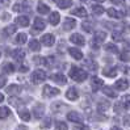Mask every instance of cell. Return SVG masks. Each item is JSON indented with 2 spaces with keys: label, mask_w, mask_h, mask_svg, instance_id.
I'll return each instance as SVG.
<instances>
[{
  "label": "cell",
  "mask_w": 130,
  "mask_h": 130,
  "mask_svg": "<svg viewBox=\"0 0 130 130\" xmlns=\"http://www.w3.org/2000/svg\"><path fill=\"white\" fill-rule=\"evenodd\" d=\"M124 125L130 126V114H127V116H125V117H124Z\"/></svg>",
  "instance_id": "f6af8a7d"
},
{
  "label": "cell",
  "mask_w": 130,
  "mask_h": 130,
  "mask_svg": "<svg viewBox=\"0 0 130 130\" xmlns=\"http://www.w3.org/2000/svg\"><path fill=\"white\" fill-rule=\"evenodd\" d=\"M49 21L51 25H57L58 22L60 21V14L58 12H51L50 13V17H49Z\"/></svg>",
  "instance_id": "e0dca14e"
},
{
  "label": "cell",
  "mask_w": 130,
  "mask_h": 130,
  "mask_svg": "<svg viewBox=\"0 0 130 130\" xmlns=\"http://www.w3.org/2000/svg\"><path fill=\"white\" fill-rule=\"evenodd\" d=\"M19 117L22 121H29L30 120V113L26 109H21V110H19Z\"/></svg>",
  "instance_id": "4316f807"
},
{
  "label": "cell",
  "mask_w": 130,
  "mask_h": 130,
  "mask_svg": "<svg viewBox=\"0 0 130 130\" xmlns=\"http://www.w3.org/2000/svg\"><path fill=\"white\" fill-rule=\"evenodd\" d=\"M103 74L105 76H108V78H114L117 75V68L116 67H106L103 70Z\"/></svg>",
  "instance_id": "7c38bea8"
},
{
  "label": "cell",
  "mask_w": 130,
  "mask_h": 130,
  "mask_svg": "<svg viewBox=\"0 0 130 130\" xmlns=\"http://www.w3.org/2000/svg\"><path fill=\"white\" fill-rule=\"evenodd\" d=\"M9 114H11V110L8 106H0V120L8 118Z\"/></svg>",
  "instance_id": "603a6c76"
},
{
  "label": "cell",
  "mask_w": 130,
  "mask_h": 130,
  "mask_svg": "<svg viewBox=\"0 0 130 130\" xmlns=\"http://www.w3.org/2000/svg\"><path fill=\"white\" fill-rule=\"evenodd\" d=\"M29 49L32 50V51H40V50H41V43H40V41L30 40V41H29Z\"/></svg>",
  "instance_id": "ffe728a7"
},
{
  "label": "cell",
  "mask_w": 130,
  "mask_h": 130,
  "mask_svg": "<svg viewBox=\"0 0 130 130\" xmlns=\"http://www.w3.org/2000/svg\"><path fill=\"white\" fill-rule=\"evenodd\" d=\"M82 28L86 30V32L89 33V32H92V30H93V24L91 21H86V22H83V24H82Z\"/></svg>",
  "instance_id": "836d02e7"
},
{
  "label": "cell",
  "mask_w": 130,
  "mask_h": 130,
  "mask_svg": "<svg viewBox=\"0 0 130 130\" xmlns=\"http://www.w3.org/2000/svg\"><path fill=\"white\" fill-rule=\"evenodd\" d=\"M74 130H88V127H87V126H84V125H82V126H76Z\"/></svg>",
  "instance_id": "681fc988"
},
{
  "label": "cell",
  "mask_w": 130,
  "mask_h": 130,
  "mask_svg": "<svg viewBox=\"0 0 130 130\" xmlns=\"http://www.w3.org/2000/svg\"><path fill=\"white\" fill-rule=\"evenodd\" d=\"M103 93L106 95L108 97H112V99L117 97V93L114 92V89H113L112 87H104V88H103Z\"/></svg>",
  "instance_id": "d4e9b609"
},
{
  "label": "cell",
  "mask_w": 130,
  "mask_h": 130,
  "mask_svg": "<svg viewBox=\"0 0 130 130\" xmlns=\"http://www.w3.org/2000/svg\"><path fill=\"white\" fill-rule=\"evenodd\" d=\"M76 26V21L74 19H66L64 24H63V29L64 30H71Z\"/></svg>",
  "instance_id": "ac0fdd59"
},
{
  "label": "cell",
  "mask_w": 130,
  "mask_h": 130,
  "mask_svg": "<svg viewBox=\"0 0 130 130\" xmlns=\"http://www.w3.org/2000/svg\"><path fill=\"white\" fill-rule=\"evenodd\" d=\"M67 120L71 121V122H75V124H82L83 122L82 114L78 113V112H68L67 113Z\"/></svg>",
  "instance_id": "5b68a950"
},
{
  "label": "cell",
  "mask_w": 130,
  "mask_h": 130,
  "mask_svg": "<svg viewBox=\"0 0 130 130\" xmlns=\"http://www.w3.org/2000/svg\"><path fill=\"white\" fill-rule=\"evenodd\" d=\"M110 130H122V129H121V127H118V126H113Z\"/></svg>",
  "instance_id": "816d5d0a"
},
{
  "label": "cell",
  "mask_w": 130,
  "mask_h": 130,
  "mask_svg": "<svg viewBox=\"0 0 130 130\" xmlns=\"http://www.w3.org/2000/svg\"><path fill=\"white\" fill-rule=\"evenodd\" d=\"M91 86H92V89H93V91H97L99 88L103 87V80L99 79V78H96V76H93L92 80H91Z\"/></svg>",
  "instance_id": "2e32d148"
},
{
  "label": "cell",
  "mask_w": 130,
  "mask_h": 130,
  "mask_svg": "<svg viewBox=\"0 0 130 130\" xmlns=\"http://www.w3.org/2000/svg\"><path fill=\"white\" fill-rule=\"evenodd\" d=\"M3 100H4V96H3V95H2V93H0V103H2V101H3Z\"/></svg>",
  "instance_id": "db71d44e"
},
{
  "label": "cell",
  "mask_w": 130,
  "mask_h": 130,
  "mask_svg": "<svg viewBox=\"0 0 130 130\" xmlns=\"http://www.w3.org/2000/svg\"><path fill=\"white\" fill-rule=\"evenodd\" d=\"M16 43H19V45H22V43H25L26 42V34L25 33H19L17 36H16Z\"/></svg>",
  "instance_id": "1f68e13d"
},
{
  "label": "cell",
  "mask_w": 130,
  "mask_h": 130,
  "mask_svg": "<svg viewBox=\"0 0 130 130\" xmlns=\"http://www.w3.org/2000/svg\"><path fill=\"white\" fill-rule=\"evenodd\" d=\"M33 60H34L36 64H45V63H46V60H45L43 57H34Z\"/></svg>",
  "instance_id": "60d3db41"
},
{
  "label": "cell",
  "mask_w": 130,
  "mask_h": 130,
  "mask_svg": "<svg viewBox=\"0 0 130 130\" xmlns=\"http://www.w3.org/2000/svg\"><path fill=\"white\" fill-rule=\"evenodd\" d=\"M71 13L74 14V16H78V17H87V11H86V8H83V7L75 8Z\"/></svg>",
  "instance_id": "d6986e66"
},
{
  "label": "cell",
  "mask_w": 130,
  "mask_h": 130,
  "mask_svg": "<svg viewBox=\"0 0 130 130\" xmlns=\"http://www.w3.org/2000/svg\"><path fill=\"white\" fill-rule=\"evenodd\" d=\"M0 2H3L4 4H8V3H9V0H0Z\"/></svg>",
  "instance_id": "f5cc1de1"
},
{
  "label": "cell",
  "mask_w": 130,
  "mask_h": 130,
  "mask_svg": "<svg viewBox=\"0 0 130 130\" xmlns=\"http://www.w3.org/2000/svg\"><path fill=\"white\" fill-rule=\"evenodd\" d=\"M50 125H51V120H50V118H46V120H45V122H43V126L47 127V126H50Z\"/></svg>",
  "instance_id": "c3c4849f"
},
{
  "label": "cell",
  "mask_w": 130,
  "mask_h": 130,
  "mask_svg": "<svg viewBox=\"0 0 130 130\" xmlns=\"http://www.w3.org/2000/svg\"><path fill=\"white\" fill-rule=\"evenodd\" d=\"M95 2H97V3H104L105 0H95Z\"/></svg>",
  "instance_id": "9f6ffc18"
},
{
  "label": "cell",
  "mask_w": 130,
  "mask_h": 130,
  "mask_svg": "<svg viewBox=\"0 0 130 130\" xmlns=\"http://www.w3.org/2000/svg\"><path fill=\"white\" fill-rule=\"evenodd\" d=\"M8 103L11 105H13V106H16V108H19V106L22 105V101L20 100V99H17V97H9L8 99Z\"/></svg>",
  "instance_id": "4dcf8cb0"
},
{
  "label": "cell",
  "mask_w": 130,
  "mask_h": 130,
  "mask_svg": "<svg viewBox=\"0 0 130 130\" xmlns=\"http://www.w3.org/2000/svg\"><path fill=\"white\" fill-rule=\"evenodd\" d=\"M124 108H125V106H124V104H122V103H117L116 105H114V110H116V112H121Z\"/></svg>",
  "instance_id": "7bdbcfd3"
},
{
  "label": "cell",
  "mask_w": 130,
  "mask_h": 130,
  "mask_svg": "<svg viewBox=\"0 0 130 130\" xmlns=\"http://www.w3.org/2000/svg\"><path fill=\"white\" fill-rule=\"evenodd\" d=\"M66 97L68 99V100H76V99L79 97V92H78V89H76L75 87H71V88H68L67 89V92H66Z\"/></svg>",
  "instance_id": "9c48e42d"
},
{
  "label": "cell",
  "mask_w": 130,
  "mask_h": 130,
  "mask_svg": "<svg viewBox=\"0 0 130 130\" xmlns=\"http://www.w3.org/2000/svg\"><path fill=\"white\" fill-rule=\"evenodd\" d=\"M63 108V104H60V103H54L53 104V110L54 112H58L59 109H62Z\"/></svg>",
  "instance_id": "b9f144b4"
},
{
  "label": "cell",
  "mask_w": 130,
  "mask_h": 130,
  "mask_svg": "<svg viewBox=\"0 0 130 130\" xmlns=\"http://www.w3.org/2000/svg\"><path fill=\"white\" fill-rule=\"evenodd\" d=\"M114 87H116L118 91H125V89H127V87H129V82H127L126 79H120V80L116 82Z\"/></svg>",
  "instance_id": "8fae6325"
},
{
  "label": "cell",
  "mask_w": 130,
  "mask_h": 130,
  "mask_svg": "<svg viewBox=\"0 0 130 130\" xmlns=\"http://www.w3.org/2000/svg\"><path fill=\"white\" fill-rule=\"evenodd\" d=\"M2 70H3L4 72H7V74H12V72L14 71V67H13V64H12V63L5 62V63L2 66Z\"/></svg>",
  "instance_id": "f1b7e54d"
},
{
  "label": "cell",
  "mask_w": 130,
  "mask_h": 130,
  "mask_svg": "<svg viewBox=\"0 0 130 130\" xmlns=\"http://www.w3.org/2000/svg\"><path fill=\"white\" fill-rule=\"evenodd\" d=\"M45 79H46V72H45L43 70H36V71H33V74H32V82L34 84L41 83Z\"/></svg>",
  "instance_id": "3957f363"
},
{
  "label": "cell",
  "mask_w": 130,
  "mask_h": 130,
  "mask_svg": "<svg viewBox=\"0 0 130 130\" xmlns=\"http://www.w3.org/2000/svg\"><path fill=\"white\" fill-rule=\"evenodd\" d=\"M106 13L109 14V17H113V19H120V17H122V14H124V13L117 12L116 9H113V8H109L108 11H106Z\"/></svg>",
  "instance_id": "f546056e"
},
{
  "label": "cell",
  "mask_w": 130,
  "mask_h": 130,
  "mask_svg": "<svg viewBox=\"0 0 130 130\" xmlns=\"http://www.w3.org/2000/svg\"><path fill=\"white\" fill-rule=\"evenodd\" d=\"M125 49H126V51H127V50L130 51V40H129L127 42H125Z\"/></svg>",
  "instance_id": "f907efd6"
},
{
  "label": "cell",
  "mask_w": 130,
  "mask_h": 130,
  "mask_svg": "<svg viewBox=\"0 0 130 130\" xmlns=\"http://www.w3.org/2000/svg\"><path fill=\"white\" fill-rule=\"evenodd\" d=\"M5 82H7L5 76H4L3 74H0V88H3V87L5 86Z\"/></svg>",
  "instance_id": "ee69618b"
},
{
  "label": "cell",
  "mask_w": 130,
  "mask_h": 130,
  "mask_svg": "<svg viewBox=\"0 0 130 130\" xmlns=\"http://www.w3.org/2000/svg\"><path fill=\"white\" fill-rule=\"evenodd\" d=\"M70 40H71V42H72V43L79 45V46H83V45L86 43V40H84V37H83L82 34H79V33L72 34V36L70 37Z\"/></svg>",
  "instance_id": "ba28073f"
},
{
  "label": "cell",
  "mask_w": 130,
  "mask_h": 130,
  "mask_svg": "<svg viewBox=\"0 0 130 130\" xmlns=\"http://www.w3.org/2000/svg\"><path fill=\"white\" fill-rule=\"evenodd\" d=\"M37 11H38V13H41V14H46V13L50 12V8H49V5L43 4V3H38Z\"/></svg>",
  "instance_id": "cb8c5ba5"
},
{
  "label": "cell",
  "mask_w": 130,
  "mask_h": 130,
  "mask_svg": "<svg viewBox=\"0 0 130 130\" xmlns=\"http://www.w3.org/2000/svg\"><path fill=\"white\" fill-rule=\"evenodd\" d=\"M68 53H70V55H71L74 59H76V60L83 59V53H82V50H79V49L70 47V49H68Z\"/></svg>",
  "instance_id": "30bf717a"
},
{
  "label": "cell",
  "mask_w": 130,
  "mask_h": 130,
  "mask_svg": "<svg viewBox=\"0 0 130 130\" xmlns=\"http://www.w3.org/2000/svg\"><path fill=\"white\" fill-rule=\"evenodd\" d=\"M51 79L54 80L55 83H58V84H60V86H63V84H66V76L63 75V74H55V75H53L51 76Z\"/></svg>",
  "instance_id": "9a60e30c"
},
{
  "label": "cell",
  "mask_w": 130,
  "mask_h": 130,
  "mask_svg": "<svg viewBox=\"0 0 130 130\" xmlns=\"http://www.w3.org/2000/svg\"><path fill=\"white\" fill-rule=\"evenodd\" d=\"M68 75H70V78L72 80L78 82V83H82V82H84V80L88 78L87 71L82 70V68H79V67H75V66L71 67V70H70V72H68Z\"/></svg>",
  "instance_id": "6da1fadb"
},
{
  "label": "cell",
  "mask_w": 130,
  "mask_h": 130,
  "mask_svg": "<svg viewBox=\"0 0 130 130\" xmlns=\"http://www.w3.org/2000/svg\"><path fill=\"white\" fill-rule=\"evenodd\" d=\"M105 50L108 53H113V54H117V53H118L117 46H116V45H113V43H106L105 45Z\"/></svg>",
  "instance_id": "d6a6232c"
},
{
  "label": "cell",
  "mask_w": 130,
  "mask_h": 130,
  "mask_svg": "<svg viewBox=\"0 0 130 130\" xmlns=\"http://www.w3.org/2000/svg\"><path fill=\"white\" fill-rule=\"evenodd\" d=\"M16 24L20 26H28L29 25V19L26 16H19L16 19Z\"/></svg>",
  "instance_id": "484cf974"
},
{
  "label": "cell",
  "mask_w": 130,
  "mask_h": 130,
  "mask_svg": "<svg viewBox=\"0 0 130 130\" xmlns=\"http://www.w3.org/2000/svg\"><path fill=\"white\" fill-rule=\"evenodd\" d=\"M112 40L116 41V42H121L122 40H124V36H122L121 32H113L112 33Z\"/></svg>",
  "instance_id": "e575fe53"
},
{
  "label": "cell",
  "mask_w": 130,
  "mask_h": 130,
  "mask_svg": "<svg viewBox=\"0 0 130 130\" xmlns=\"http://www.w3.org/2000/svg\"><path fill=\"white\" fill-rule=\"evenodd\" d=\"M14 32H16V25H8L5 29H4V33L5 34H8V36H11V34H13Z\"/></svg>",
  "instance_id": "8d00e7d4"
},
{
  "label": "cell",
  "mask_w": 130,
  "mask_h": 130,
  "mask_svg": "<svg viewBox=\"0 0 130 130\" xmlns=\"http://www.w3.org/2000/svg\"><path fill=\"white\" fill-rule=\"evenodd\" d=\"M12 57L16 59V60H22V59L25 58V51L22 50V49H16V50L12 51Z\"/></svg>",
  "instance_id": "4fadbf2b"
},
{
  "label": "cell",
  "mask_w": 130,
  "mask_h": 130,
  "mask_svg": "<svg viewBox=\"0 0 130 130\" xmlns=\"http://www.w3.org/2000/svg\"><path fill=\"white\" fill-rule=\"evenodd\" d=\"M19 127H20V129H17V130H26L25 126H19Z\"/></svg>",
  "instance_id": "11a10c76"
},
{
  "label": "cell",
  "mask_w": 130,
  "mask_h": 130,
  "mask_svg": "<svg viewBox=\"0 0 130 130\" xmlns=\"http://www.w3.org/2000/svg\"><path fill=\"white\" fill-rule=\"evenodd\" d=\"M58 7L60 9H67V8H70L71 4H72V0H58Z\"/></svg>",
  "instance_id": "7402d4cb"
},
{
  "label": "cell",
  "mask_w": 130,
  "mask_h": 130,
  "mask_svg": "<svg viewBox=\"0 0 130 130\" xmlns=\"http://www.w3.org/2000/svg\"><path fill=\"white\" fill-rule=\"evenodd\" d=\"M34 29H37V30H43L45 29V21L42 20V19H36L34 20Z\"/></svg>",
  "instance_id": "83f0119b"
},
{
  "label": "cell",
  "mask_w": 130,
  "mask_h": 130,
  "mask_svg": "<svg viewBox=\"0 0 130 130\" xmlns=\"http://www.w3.org/2000/svg\"><path fill=\"white\" fill-rule=\"evenodd\" d=\"M41 42L45 45V46L50 47V46H53V45L55 43V37H54V34H50V33H47V34L42 36V38H41Z\"/></svg>",
  "instance_id": "8992f818"
},
{
  "label": "cell",
  "mask_w": 130,
  "mask_h": 130,
  "mask_svg": "<svg viewBox=\"0 0 130 130\" xmlns=\"http://www.w3.org/2000/svg\"><path fill=\"white\" fill-rule=\"evenodd\" d=\"M112 3L116 4V5H124L125 4V0H112Z\"/></svg>",
  "instance_id": "bcb514c9"
},
{
  "label": "cell",
  "mask_w": 130,
  "mask_h": 130,
  "mask_svg": "<svg viewBox=\"0 0 130 130\" xmlns=\"http://www.w3.org/2000/svg\"><path fill=\"white\" fill-rule=\"evenodd\" d=\"M109 106H110V104H109V101H106V100H100L97 103V110L99 112H105V110H108L109 109Z\"/></svg>",
  "instance_id": "5bb4252c"
},
{
  "label": "cell",
  "mask_w": 130,
  "mask_h": 130,
  "mask_svg": "<svg viewBox=\"0 0 130 130\" xmlns=\"http://www.w3.org/2000/svg\"><path fill=\"white\" fill-rule=\"evenodd\" d=\"M7 92L11 93V95L20 93V92H21V87L17 86V84H12V86H8V88H7Z\"/></svg>",
  "instance_id": "44dd1931"
},
{
  "label": "cell",
  "mask_w": 130,
  "mask_h": 130,
  "mask_svg": "<svg viewBox=\"0 0 130 130\" xmlns=\"http://www.w3.org/2000/svg\"><path fill=\"white\" fill-rule=\"evenodd\" d=\"M43 113H45V105L43 104H37L34 105V108H33V114H34V117L36 118H42L43 117Z\"/></svg>",
  "instance_id": "52a82bcc"
},
{
  "label": "cell",
  "mask_w": 130,
  "mask_h": 130,
  "mask_svg": "<svg viewBox=\"0 0 130 130\" xmlns=\"http://www.w3.org/2000/svg\"><path fill=\"white\" fill-rule=\"evenodd\" d=\"M55 129H57V130H68V129H67V125L64 124L63 121L55 122Z\"/></svg>",
  "instance_id": "ab89813d"
},
{
  "label": "cell",
  "mask_w": 130,
  "mask_h": 130,
  "mask_svg": "<svg viewBox=\"0 0 130 130\" xmlns=\"http://www.w3.org/2000/svg\"><path fill=\"white\" fill-rule=\"evenodd\" d=\"M86 67H88L91 71H96L97 70V63L96 62H93V60H86Z\"/></svg>",
  "instance_id": "d590c367"
},
{
  "label": "cell",
  "mask_w": 130,
  "mask_h": 130,
  "mask_svg": "<svg viewBox=\"0 0 130 130\" xmlns=\"http://www.w3.org/2000/svg\"><path fill=\"white\" fill-rule=\"evenodd\" d=\"M58 95H59L58 88H54L51 86H45L43 87V96L45 97H54V96H58Z\"/></svg>",
  "instance_id": "277c9868"
},
{
  "label": "cell",
  "mask_w": 130,
  "mask_h": 130,
  "mask_svg": "<svg viewBox=\"0 0 130 130\" xmlns=\"http://www.w3.org/2000/svg\"><path fill=\"white\" fill-rule=\"evenodd\" d=\"M122 104H124V106L126 109H130V95H125L124 97H122Z\"/></svg>",
  "instance_id": "f35d334b"
},
{
  "label": "cell",
  "mask_w": 130,
  "mask_h": 130,
  "mask_svg": "<svg viewBox=\"0 0 130 130\" xmlns=\"http://www.w3.org/2000/svg\"><path fill=\"white\" fill-rule=\"evenodd\" d=\"M92 12L95 13V14H103L104 13V8L101 5H92Z\"/></svg>",
  "instance_id": "74e56055"
},
{
  "label": "cell",
  "mask_w": 130,
  "mask_h": 130,
  "mask_svg": "<svg viewBox=\"0 0 130 130\" xmlns=\"http://www.w3.org/2000/svg\"><path fill=\"white\" fill-rule=\"evenodd\" d=\"M13 11H14V12H20V11H22V7H21L20 4H14V5H13Z\"/></svg>",
  "instance_id": "7dc6e473"
},
{
  "label": "cell",
  "mask_w": 130,
  "mask_h": 130,
  "mask_svg": "<svg viewBox=\"0 0 130 130\" xmlns=\"http://www.w3.org/2000/svg\"><path fill=\"white\" fill-rule=\"evenodd\" d=\"M106 38V33L105 32H103V30H99V32H96L95 33V37H93V41H92V46L93 47H99L100 46V43H103L104 42V40Z\"/></svg>",
  "instance_id": "7a4b0ae2"
}]
</instances>
